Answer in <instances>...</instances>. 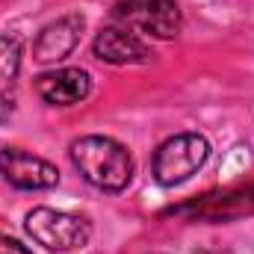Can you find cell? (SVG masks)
Instances as JSON below:
<instances>
[{"label":"cell","mask_w":254,"mask_h":254,"mask_svg":"<svg viewBox=\"0 0 254 254\" xmlns=\"http://www.w3.org/2000/svg\"><path fill=\"white\" fill-rule=\"evenodd\" d=\"M71 163L98 190L119 192L133 178V160L125 145L107 136H83L71 145Z\"/></svg>","instance_id":"1"},{"label":"cell","mask_w":254,"mask_h":254,"mask_svg":"<svg viewBox=\"0 0 254 254\" xmlns=\"http://www.w3.org/2000/svg\"><path fill=\"white\" fill-rule=\"evenodd\" d=\"M24 228L27 234L51 249V252H71V249H83L89 243V222L83 216H74V213H63V210H51V207H36L27 213L24 219Z\"/></svg>","instance_id":"2"},{"label":"cell","mask_w":254,"mask_h":254,"mask_svg":"<svg viewBox=\"0 0 254 254\" xmlns=\"http://www.w3.org/2000/svg\"><path fill=\"white\" fill-rule=\"evenodd\" d=\"M210 157V145L198 133H181L166 139L154 154V178L166 187L184 184Z\"/></svg>","instance_id":"3"},{"label":"cell","mask_w":254,"mask_h":254,"mask_svg":"<svg viewBox=\"0 0 254 254\" xmlns=\"http://www.w3.org/2000/svg\"><path fill=\"white\" fill-rule=\"evenodd\" d=\"M113 21L125 30L175 39L181 30V9L175 0H119L113 6Z\"/></svg>","instance_id":"4"},{"label":"cell","mask_w":254,"mask_h":254,"mask_svg":"<svg viewBox=\"0 0 254 254\" xmlns=\"http://www.w3.org/2000/svg\"><path fill=\"white\" fill-rule=\"evenodd\" d=\"M0 172L18 190H51L60 184L57 166H51L48 160L33 157L21 148H3L0 151Z\"/></svg>","instance_id":"5"},{"label":"cell","mask_w":254,"mask_h":254,"mask_svg":"<svg viewBox=\"0 0 254 254\" xmlns=\"http://www.w3.org/2000/svg\"><path fill=\"white\" fill-rule=\"evenodd\" d=\"M92 89V80L83 68H60V71H51V74H42L36 80V92L54 104V107H71V104H80Z\"/></svg>","instance_id":"6"},{"label":"cell","mask_w":254,"mask_h":254,"mask_svg":"<svg viewBox=\"0 0 254 254\" xmlns=\"http://www.w3.org/2000/svg\"><path fill=\"white\" fill-rule=\"evenodd\" d=\"M95 57L110 65H136V63H148L151 51H148V45L142 39H136L130 30L116 24V27H107V30L98 33Z\"/></svg>","instance_id":"7"},{"label":"cell","mask_w":254,"mask_h":254,"mask_svg":"<svg viewBox=\"0 0 254 254\" xmlns=\"http://www.w3.org/2000/svg\"><path fill=\"white\" fill-rule=\"evenodd\" d=\"M80 30H83V18L80 15H65L60 21L48 24L39 33L36 45H33V57L39 63H54V60L68 57L74 51L77 39H80Z\"/></svg>","instance_id":"8"},{"label":"cell","mask_w":254,"mask_h":254,"mask_svg":"<svg viewBox=\"0 0 254 254\" xmlns=\"http://www.w3.org/2000/svg\"><path fill=\"white\" fill-rule=\"evenodd\" d=\"M18 71H21V39L3 33L0 36V122H6L15 110Z\"/></svg>","instance_id":"9"},{"label":"cell","mask_w":254,"mask_h":254,"mask_svg":"<svg viewBox=\"0 0 254 254\" xmlns=\"http://www.w3.org/2000/svg\"><path fill=\"white\" fill-rule=\"evenodd\" d=\"M0 254H33V252H30V249H24L18 240H12V237L0 234Z\"/></svg>","instance_id":"10"}]
</instances>
